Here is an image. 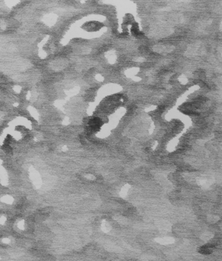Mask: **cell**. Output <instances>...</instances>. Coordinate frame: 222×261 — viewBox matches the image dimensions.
<instances>
[{"instance_id":"7a4b0ae2","label":"cell","mask_w":222,"mask_h":261,"mask_svg":"<svg viewBox=\"0 0 222 261\" xmlns=\"http://www.w3.org/2000/svg\"><path fill=\"white\" fill-rule=\"evenodd\" d=\"M214 250V245L211 244H208L200 247L199 252L203 255H210Z\"/></svg>"},{"instance_id":"6da1fadb","label":"cell","mask_w":222,"mask_h":261,"mask_svg":"<svg viewBox=\"0 0 222 261\" xmlns=\"http://www.w3.org/2000/svg\"><path fill=\"white\" fill-rule=\"evenodd\" d=\"M102 121L99 118L95 117L91 119L89 122V125L91 130L93 131H97L98 130L101 126H102Z\"/></svg>"}]
</instances>
